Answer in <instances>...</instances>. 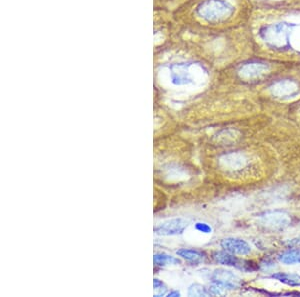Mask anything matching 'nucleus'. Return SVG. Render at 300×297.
<instances>
[{
    "mask_svg": "<svg viewBox=\"0 0 300 297\" xmlns=\"http://www.w3.org/2000/svg\"><path fill=\"white\" fill-rule=\"evenodd\" d=\"M153 287H154V290H155L154 296H162L167 290L165 284L157 278H154V280H153Z\"/></svg>",
    "mask_w": 300,
    "mask_h": 297,
    "instance_id": "11",
    "label": "nucleus"
},
{
    "mask_svg": "<svg viewBox=\"0 0 300 297\" xmlns=\"http://www.w3.org/2000/svg\"><path fill=\"white\" fill-rule=\"evenodd\" d=\"M188 226V222L183 218H174L160 223L154 228V232L158 235L172 236L183 233Z\"/></svg>",
    "mask_w": 300,
    "mask_h": 297,
    "instance_id": "2",
    "label": "nucleus"
},
{
    "mask_svg": "<svg viewBox=\"0 0 300 297\" xmlns=\"http://www.w3.org/2000/svg\"><path fill=\"white\" fill-rule=\"evenodd\" d=\"M188 295L189 296H208L210 294H209L208 288H206L205 286H203L201 284L194 283L189 286Z\"/></svg>",
    "mask_w": 300,
    "mask_h": 297,
    "instance_id": "10",
    "label": "nucleus"
},
{
    "mask_svg": "<svg viewBox=\"0 0 300 297\" xmlns=\"http://www.w3.org/2000/svg\"><path fill=\"white\" fill-rule=\"evenodd\" d=\"M261 222L270 228H284L290 223V217L285 212L271 211L260 217Z\"/></svg>",
    "mask_w": 300,
    "mask_h": 297,
    "instance_id": "3",
    "label": "nucleus"
},
{
    "mask_svg": "<svg viewBox=\"0 0 300 297\" xmlns=\"http://www.w3.org/2000/svg\"><path fill=\"white\" fill-rule=\"evenodd\" d=\"M195 229L199 232H202V233H211L212 232V228L210 225H208L207 223H204V222H197L195 223Z\"/></svg>",
    "mask_w": 300,
    "mask_h": 297,
    "instance_id": "12",
    "label": "nucleus"
},
{
    "mask_svg": "<svg viewBox=\"0 0 300 297\" xmlns=\"http://www.w3.org/2000/svg\"><path fill=\"white\" fill-rule=\"evenodd\" d=\"M176 254L181 258L193 262V263H199L203 261L204 259V254L201 251L195 250V249H187V248H181L176 251Z\"/></svg>",
    "mask_w": 300,
    "mask_h": 297,
    "instance_id": "6",
    "label": "nucleus"
},
{
    "mask_svg": "<svg viewBox=\"0 0 300 297\" xmlns=\"http://www.w3.org/2000/svg\"><path fill=\"white\" fill-rule=\"evenodd\" d=\"M213 259L215 260L217 263H220L222 265L226 266H234L239 267L240 260L234 256V254L228 252V251H216L213 253Z\"/></svg>",
    "mask_w": 300,
    "mask_h": 297,
    "instance_id": "5",
    "label": "nucleus"
},
{
    "mask_svg": "<svg viewBox=\"0 0 300 297\" xmlns=\"http://www.w3.org/2000/svg\"><path fill=\"white\" fill-rule=\"evenodd\" d=\"M220 244L224 250L232 254H237V255H247L251 251L250 245L245 240L240 238H224Z\"/></svg>",
    "mask_w": 300,
    "mask_h": 297,
    "instance_id": "4",
    "label": "nucleus"
},
{
    "mask_svg": "<svg viewBox=\"0 0 300 297\" xmlns=\"http://www.w3.org/2000/svg\"><path fill=\"white\" fill-rule=\"evenodd\" d=\"M278 259L280 262L286 265L300 263V249H288L280 254Z\"/></svg>",
    "mask_w": 300,
    "mask_h": 297,
    "instance_id": "7",
    "label": "nucleus"
},
{
    "mask_svg": "<svg viewBox=\"0 0 300 297\" xmlns=\"http://www.w3.org/2000/svg\"><path fill=\"white\" fill-rule=\"evenodd\" d=\"M153 262L157 266H166V265H177L180 263V260L166 253H155L153 255Z\"/></svg>",
    "mask_w": 300,
    "mask_h": 297,
    "instance_id": "8",
    "label": "nucleus"
},
{
    "mask_svg": "<svg viewBox=\"0 0 300 297\" xmlns=\"http://www.w3.org/2000/svg\"><path fill=\"white\" fill-rule=\"evenodd\" d=\"M167 296H174V297H176V296H180V292L179 291H176V290H173V291H170L169 293H167Z\"/></svg>",
    "mask_w": 300,
    "mask_h": 297,
    "instance_id": "13",
    "label": "nucleus"
},
{
    "mask_svg": "<svg viewBox=\"0 0 300 297\" xmlns=\"http://www.w3.org/2000/svg\"><path fill=\"white\" fill-rule=\"evenodd\" d=\"M272 278L290 286H300V275L298 274L278 272L273 274Z\"/></svg>",
    "mask_w": 300,
    "mask_h": 297,
    "instance_id": "9",
    "label": "nucleus"
},
{
    "mask_svg": "<svg viewBox=\"0 0 300 297\" xmlns=\"http://www.w3.org/2000/svg\"><path fill=\"white\" fill-rule=\"evenodd\" d=\"M211 281L225 289H237L241 286V279L234 272L223 268L213 271Z\"/></svg>",
    "mask_w": 300,
    "mask_h": 297,
    "instance_id": "1",
    "label": "nucleus"
}]
</instances>
